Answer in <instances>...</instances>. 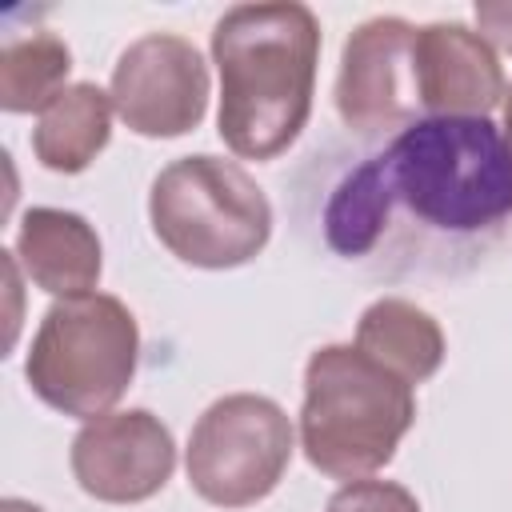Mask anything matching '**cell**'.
<instances>
[{
    "label": "cell",
    "instance_id": "cell-1",
    "mask_svg": "<svg viewBox=\"0 0 512 512\" xmlns=\"http://www.w3.org/2000/svg\"><path fill=\"white\" fill-rule=\"evenodd\" d=\"M512 224V144L488 116H424L324 192L320 228L340 260L468 268Z\"/></svg>",
    "mask_w": 512,
    "mask_h": 512
},
{
    "label": "cell",
    "instance_id": "cell-2",
    "mask_svg": "<svg viewBox=\"0 0 512 512\" xmlns=\"http://www.w3.org/2000/svg\"><path fill=\"white\" fill-rule=\"evenodd\" d=\"M220 140L244 160H276L312 116L320 20L308 4H236L212 28Z\"/></svg>",
    "mask_w": 512,
    "mask_h": 512
},
{
    "label": "cell",
    "instance_id": "cell-3",
    "mask_svg": "<svg viewBox=\"0 0 512 512\" xmlns=\"http://www.w3.org/2000/svg\"><path fill=\"white\" fill-rule=\"evenodd\" d=\"M416 424L408 380L364 356L356 344H324L304 364L300 448L332 480H364L392 464Z\"/></svg>",
    "mask_w": 512,
    "mask_h": 512
},
{
    "label": "cell",
    "instance_id": "cell-4",
    "mask_svg": "<svg viewBox=\"0 0 512 512\" xmlns=\"http://www.w3.org/2000/svg\"><path fill=\"white\" fill-rule=\"evenodd\" d=\"M140 360V328L132 308L108 292L56 300L24 356L28 388L56 412L96 420L128 392Z\"/></svg>",
    "mask_w": 512,
    "mask_h": 512
},
{
    "label": "cell",
    "instance_id": "cell-5",
    "mask_svg": "<svg viewBox=\"0 0 512 512\" xmlns=\"http://www.w3.org/2000/svg\"><path fill=\"white\" fill-rule=\"evenodd\" d=\"M156 240L192 268H240L256 260L272 236V204L264 188L224 156H180L156 172L148 192Z\"/></svg>",
    "mask_w": 512,
    "mask_h": 512
},
{
    "label": "cell",
    "instance_id": "cell-6",
    "mask_svg": "<svg viewBox=\"0 0 512 512\" xmlns=\"http://www.w3.org/2000/svg\"><path fill=\"white\" fill-rule=\"evenodd\" d=\"M296 428L288 412L256 392L212 400L188 436V484L216 508H248L276 492L292 464Z\"/></svg>",
    "mask_w": 512,
    "mask_h": 512
},
{
    "label": "cell",
    "instance_id": "cell-7",
    "mask_svg": "<svg viewBox=\"0 0 512 512\" xmlns=\"http://www.w3.org/2000/svg\"><path fill=\"white\" fill-rule=\"evenodd\" d=\"M108 96L128 132L172 140L192 132L208 112V64L192 40L148 32L120 52Z\"/></svg>",
    "mask_w": 512,
    "mask_h": 512
},
{
    "label": "cell",
    "instance_id": "cell-8",
    "mask_svg": "<svg viewBox=\"0 0 512 512\" xmlns=\"http://www.w3.org/2000/svg\"><path fill=\"white\" fill-rule=\"evenodd\" d=\"M336 112L356 136H396L424 120L416 92V28L408 20L376 16L344 40Z\"/></svg>",
    "mask_w": 512,
    "mask_h": 512
},
{
    "label": "cell",
    "instance_id": "cell-9",
    "mask_svg": "<svg viewBox=\"0 0 512 512\" xmlns=\"http://www.w3.org/2000/svg\"><path fill=\"white\" fill-rule=\"evenodd\" d=\"M80 492L100 504L152 500L176 468V444L168 424L148 408H124L88 420L68 452Z\"/></svg>",
    "mask_w": 512,
    "mask_h": 512
},
{
    "label": "cell",
    "instance_id": "cell-10",
    "mask_svg": "<svg viewBox=\"0 0 512 512\" xmlns=\"http://www.w3.org/2000/svg\"><path fill=\"white\" fill-rule=\"evenodd\" d=\"M416 92L424 116H488L504 104V68L496 48L464 24L416 28Z\"/></svg>",
    "mask_w": 512,
    "mask_h": 512
},
{
    "label": "cell",
    "instance_id": "cell-11",
    "mask_svg": "<svg viewBox=\"0 0 512 512\" xmlns=\"http://www.w3.org/2000/svg\"><path fill=\"white\" fill-rule=\"evenodd\" d=\"M16 260L48 296H84L104 272L96 228L68 208H28L16 228Z\"/></svg>",
    "mask_w": 512,
    "mask_h": 512
},
{
    "label": "cell",
    "instance_id": "cell-12",
    "mask_svg": "<svg viewBox=\"0 0 512 512\" xmlns=\"http://www.w3.org/2000/svg\"><path fill=\"white\" fill-rule=\"evenodd\" d=\"M112 96L88 80L68 84L32 128V152L48 172L76 176L84 172L112 136Z\"/></svg>",
    "mask_w": 512,
    "mask_h": 512
},
{
    "label": "cell",
    "instance_id": "cell-13",
    "mask_svg": "<svg viewBox=\"0 0 512 512\" xmlns=\"http://www.w3.org/2000/svg\"><path fill=\"white\" fill-rule=\"evenodd\" d=\"M356 348L396 372L408 384H424L444 364V332L440 324L400 296L372 300L356 320Z\"/></svg>",
    "mask_w": 512,
    "mask_h": 512
},
{
    "label": "cell",
    "instance_id": "cell-14",
    "mask_svg": "<svg viewBox=\"0 0 512 512\" xmlns=\"http://www.w3.org/2000/svg\"><path fill=\"white\" fill-rule=\"evenodd\" d=\"M68 72L72 52L56 32L8 36L0 48V108L12 116H40L68 88Z\"/></svg>",
    "mask_w": 512,
    "mask_h": 512
},
{
    "label": "cell",
    "instance_id": "cell-15",
    "mask_svg": "<svg viewBox=\"0 0 512 512\" xmlns=\"http://www.w3.org/2000/svg\"><path fill=\"white\" fill-rule=\"evenodd\" d=\"M324 512H420V500L404 484H396V480H372V476H364V480L340 484L328 496Z\"/></svg>",
    "mask_w": 512,
    "mask_h": 512
},
{
    "label": "cell",
    "instance_id": "cell-16",
    "mask_svg": "<svg viewBox=\"0 0 512 512\" xmlns=\"http://www.w3.org/2000/svg\"><path fill=\"white\" fill-rule=\"evenodd\" d=\"M476 24H480V36L492 48L512 52V0H480L476 4Z\"/></svg>",
    "mask_w": 512,
    "mask_h": 512
},
{
    "label": "cell",
    "instance_id": "cell-17",
    "mask_svg": "<svg viewBox=\"0 0 512 512\" xmlns=\"http://www.w3.org/2000/svg\"><path fill=\"white\" fill-rule=\"evenodd\" d=\"M0 512H44V508L32 504V500H20V496H4L0 500Z\"/></svg>",
    "mask_w": 512,
    "mask_h": 512
},
{
    "label": "cell",
    "instance_id": "cell-18",
    "mask_svg": "<svg viewBox=\"0 0 512 512\" xmlns=\"http://www.w3.org/2000/svg\"><path fill=\"white\" fill-rule=\"evenodd\" d=\"M500 108H504V124H500V128H504V140L512 144V88L504 92V104H500Z\"/></svg>",
    "mask_w": 512,
    "mask_h": 512
}]
</instances>
